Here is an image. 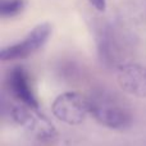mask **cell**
Returning a JSON list of instances; mask_svg holds the SVG:
<instances>
[{
  "mask_svg": "<svg viewBox=\"0 0 146 146\" xmlns=\"http://www.w3.org/2000/svg\"><path fill=\"white\" fill-rule=\"evenodd\" d=\"M88 1H90L98 10H100V12H103L106 7V0H88Z\"/></svg>",
  "mask_w": 146,
  "mask_h": 146,
  "instance_id": "obj_8",
  "label": "cell"
},
{
  "mask_svg": "<svg viewBox=\"0 0 146 146\" xmlns=\"http://www.w3.org/2000/svg\"><path fill=\"white\" fill-rule=\"evenodd\" d=\"M26 7L25 0H1L0 3V15L4 18L14 17L19 14Z\"/></svg>",
  "mask_w": 146,
  "mask_h": 146,
  "instance_id": "obj_7",
  "label": "cell"
},
{
  "mask_svg": "<svg viewBox=\"0 0 146 146\" xmlns=\"http://www.w3.org/2000/svg\"><path fill=\"white\" fill-rule=\"evenodd\" d=\"M12 117L17 123L25 126L40 139H51L55 133L53 124L38 113L36 108L21 104L12 109Z\"/></svg>",
  "mask_w": 146,
  "mask_h": 146,
  "instance_id": "obj_4",
  "label": "cell"
},
{
  "mask_svg": "<svg viewBox=\"0 0 146 146\" xmlns=\"http://www.w3.org/2000/svg\"><path fill=\"white\" fill-rule=\"evenodd\" d=\"M118 83L129 95L146 98V68L135 63L122 64L118 68Z\"/></svg>",
  "mask_w": 146,
  "mask_h": 146,
  "instance_id": "obj_6",
  "label": "cell"
},
{
  "mask_svg": "<svg viewBox=\"0 0 146 146\" xmlns=\"http://www.w3.org/2000/svg\"><path fill=\"white\" fill-rule=\"evenodd\" d=\"M51 35V26L49 23H41L28 32L22 41L13 45L5 46L0 51V59L3 62L26 59L40 50Z\"/></svg>",
  "mask_w": 146,
  "mask_h": 146,
  "instance_id": "obj_3",
  "label": "cell"
},
{
  "mask_svg": "<svg viewBox=\"0 0 146 146\" xmlns=\"http://www.w3.org/2000/svg\"><path fill=\"white\" fill-rule=\"evenodd\" d=\"M53 114L67 124H80L90 114V101L88 98L78 92L60 94L53 103Z\"/></svg>",
  "mask_w": 146,
  "mask_h": 146,
  "instance_id": "obj_2",
  "label": "cell"
},
{
  "mask_svg": "<svg viewBox=\"0 0 146 146\" xmlns=\"http://www.w3.org/2000/svg\"><path fill=\"white\" fill-rule=\"evenodd\" d=\"M88 101L90 114L101 126L110 129H123L131 124V111L117 94L108 90H96L91 94Z\"/></svg>",
  "mask_w": 146,
  "mask_h": 146,
  "instance_id": "obj_1",
  "label": "cell"
},
{
  "mask_svg": "<svg viewBox=\"0 0 146 146\" xmlns=\"http://www.w3.org/2000/svg\"><path fill=\"white\" fill-rule=\"evenodd\" d=\"M9 91L21 104L38 109V101L32 90L30 74L23 67H14L8 76Z\"/></svg>",
  "mask_w": 146,
  "mask_h": 146,
  "instance_id": "obj_5",
  "label": "cell"
}]
</instances>
